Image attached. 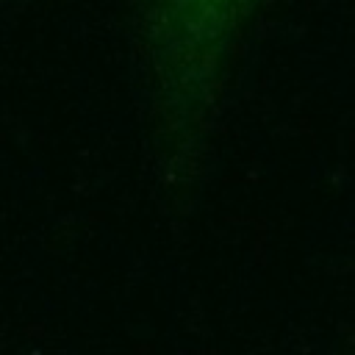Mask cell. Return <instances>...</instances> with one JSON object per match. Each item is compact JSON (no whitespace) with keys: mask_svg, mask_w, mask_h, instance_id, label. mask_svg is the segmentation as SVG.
<instances>
[{"mask_svg":"<svg viewBox=\"0 0 355 355\" xmlns=\"http://www.w3.org/2000/svg\"><path fill=\"white\" fill-rule=\"evenodd\" d=\"M169 14L183 19L186 25L191 28H200V31H208V28H216L225 17V11L236 3V0H164Z\"/></svg>","mask_w":355,"mask_h":355,"instance_id":"1","label":"cell"}]
</instances>
